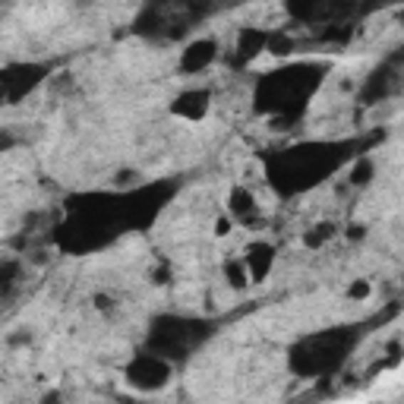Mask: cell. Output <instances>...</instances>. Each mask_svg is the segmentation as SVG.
I'll return each instance as SVG.
<instances>
[{
  "label": "cell",
  "instance_id": "6da1fadb",
  "mask_svg": "<svg viewBox=\"0 0 404 404\" xmlns=\"http://www.w3.org/2000/svg\"><path fill=\"white\" fill-rule=\"evenodd\" d=\"M215 57V45L212 41H196V45H190L187 51H183V70H190V73H196V70H202L205 63Z\"/></svg>",
  "mask_w": 404,
  "mask_h": 404
},
{
  "label": "cell",
  "instance_id": "7a4b0ae2",
  "mask_svg": "<svg viewBox=\"0 0 404 404\" xmlns=\"http://www.w3.org/2000/svg\"><path fill=\"white\" fill-rule=\"evenodd\" d=\"M205 108H209V95L205 92H187L177 105H174V111L190 117V120H200V117L205 114Z\"/></svg>",
  "mask_w": 404,
  "mask_h": 404
}]
</instances>
